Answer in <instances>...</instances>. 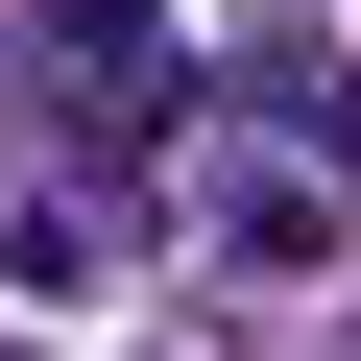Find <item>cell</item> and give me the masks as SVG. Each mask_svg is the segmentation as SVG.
Returning <instances> with one entry per match:
<instances>
[{
	"label": "cell",
	"mask_w": 361,
	"mask_h": 361,
	"mask_svg": "<svg viewBox=\"0 0 361 361\" xmlns=\"http://www.w3.org/2000/svg\"><path fill=\"white\" fill-rule=\"evenodd\" d=\"M217 241H241V265H337V193H313V169H241Z\"/></svg>",
	"instance_id": "7a4b0ae2"
},
{
	"label": "cell",
	"mask_w": 361,
	"mask_h": 361,
	"mask_svg": "<svg viewBox=\"0 0 361 361\" xmlns=\"http://www.w3.org/2000/svg\"><path fill=\"white\" fill-rule=\"evenodd\" d=\"M265 121H289L313 193H361V97H337V49H265Z\"/></svg>",
	"instance_id": "6da1fadb"
},
{
	"label": "cell",
	"mask_w": 361,
	"mask_h": 361,
	"mask_svg": "<svg viewBox=\"0 0 361 361\" xmlns=\"http://www.w3.org/2000/svg\"><path fill=\"white\" fill-rule=\"evenodd\" d=\"M49 25H73V0H49ZM97 25H121V0H97Z\"/></svg>",
	"instance_id": "3957f363"
},
{
	"label": "cell",
	"mask_w": 361,
	"mask_h": 361,
	"mask_svg": "<svg viewBox=\"0 0 361 361\" xmlns=\"http://www.w3.org/2000/svg\"><path fill=\"white\" fill-rule=\"evenodd\" d=\"M0 361H25V337H0Z\"/></svg>",
	"instance_id": "277c9868"
}]
</instances>
